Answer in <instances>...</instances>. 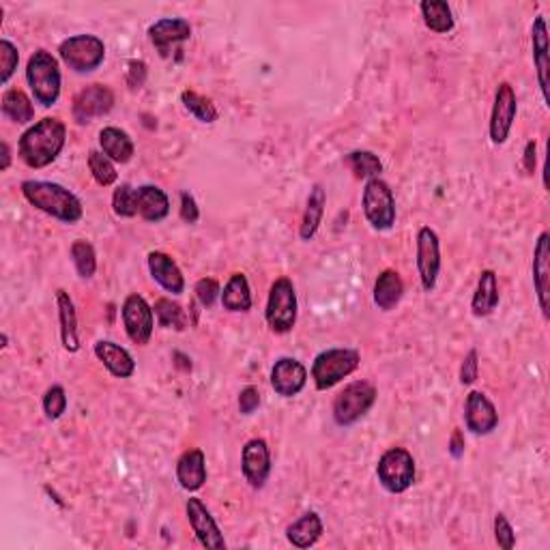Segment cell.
Segmentation results:
<instances>
[{"mask_svg":"<svg viewBox=\"0 0 550 550\" xmlns=\"http://www.w3.org/2000/svg\"><path fill=\"white\" fill-rule=\"evenodd\" d=\"M362 355L355 349H327L314 357L312 381L319 392H327L360 368Z\"/></svg>","mask_w":550,"mask_h":550,"instance_id":"4","label":"cell"},{"mask_svg":"<svg viewBox=\"0 0 550 550\" xmlns=\"http://www.w3.org/2000/svg\"><path fill=\"white\" fill-rule=\"evenodd\" d=\"M196 299L202 303L205 308H211L215 301H218V297L222 295V289H219V282L215 278H202L196 282Z\"/></svg>","mask_w":550,"mask_h":550,"instance_id":"43","label":"cell"},{"mask_svg":"<svg viewBox=\"0 0 550 550\" xmlns=\"http://www.w3.org/2000/svg\"><path fill=\"white\" fill-rule=\"evenodd\" d=\"M325 205H327L325 189H322V185H314V188L310 189L306 211H303L301 226H299V237H301L303 241H312L316 237V232L321 229L322 215H325Z\"/></svg>","mask_w":550,"mask_h":550,"instance_id":"30","label":"cell"},{"mask_svg":"<svg viewBox=\"0 0 550 550\" xmlns=\"http://www.w3.org/2000/svg\"><path fill=\"white\" fill-rule=\"evenodd\" d=\"M26 82L31 87L33 97L44 107H52L61 97V67L58 61L47 50H37L28 58Z\"/></svg>","mask_w":550,"mask_h":550,"instance_id":"3","label":"cell"},{"mask_svg":"<svg viewBox=\"0 0 550 550\" xmlns=\"http://www.w3.org/2000/svg\"><path fill=\"white\" fill-rule=\"evenodd\" d=\"M222 308L229 312H250L252 310V290H250L248 275L232 273L226 282L222 295H219Z\"/></svg>","mask_w":550,"mask_h":550,"instance_id":"29","label":"cell"},{"mask_svg":"<svg viewBox=\"0 0 550 550\" xmlns=\"http://www.w3.org/2000/svg\"><path fill=\"white\" fill-rule=\"evenodd\" d=\"M147 80V65L142 61H131L129 63V76H127V82L131 88H140L142 85H145Z\"/></svg>","mask_w":550,"mask_h":550,"instance_id":"47","label":"cell"},{"mask_svg":"<svg viewBox=\"0 0 550 550\" xmlns=\"http://www.w3.org/2000/svg\"><path fill=\"white\" fill-rule=\"evenodd\" d=\"M381 486L392 494H402L415 484V458L404 447H390L376 464Z\"/></svg>","mask_w":550,"mask_h":550,"instance_id":"7","label":"cell"},{"mask_svg":"<svg viewBox=\"0 0 550 550\" xmlns=\"http://www.w3.org/2000/svg\"><path fill=\"white\" fill-rule=\"evenodd\" d=\"M241 471L245 482L254 490L265 486L271 475V452L265 439H250L241 452Z\"/></svg>","mask_w":550,"mask_h":550,"instance_id":"15","label":"cell"},{"mask_svg":"<svg viewBox=\"0 0 550 550\" xmlns=\"http://www.w3.org/2000/svg\"><path fill=\"white\" fill-rule=\"evenodd\" d=\"M322 531H325V527H322V520L319 514L308 512V514H303V516H299L295 523L289 525V529H286V537H289V542L292 544V546L310 548L321 540Z\"/></svg>","mask_w":550,"mask_h":550,"instance_id":"31","label":"cell"},{"mask_svg":"<svg viewBox=\"0 0 550 550\" xmlns=\"http://www.w3.org/2000/svg\"><path fill=\"white\" fill-rule=\"evenodd\" d=\"M67 142V125L56 117H46L31 125L17 142V155L28 168L41 170L56 161Z\"/></svg>","mask_w":550,"mask_h":550,"instance_id":"1","label":"cell"},{"mask_svg":"<svg viewBox=\"0 0 550 550\" xmlns=\"http://www.w3.org/2000/svg\"><path fill=\"white\" fill-rule=\"evenodd\" d=\"M441 271V241L436 230L422 226L417 232V273H420L422 289L433 292L439 282Z\"/></svg>","mask_w":550,"mask_h":550,"instance_id":"12","label":"cell"},{"mask_svg":"<svg viewBox=\"0 0 550 550\" xmlns=\"http://www.w3.org/2000/svg\"><path fill=\"white\" fill-rule=\"evenodd\" d=\"M501 301V292H499V280L497 273L493 269H484L480 273V280H477L474 299H471V312L477 319H486L497 310Z\"/></svg>","mask_w":550,"mask_h":550,"instance_id":"22","label":"cell"},{"mask_svg":"<svg viewBox=\"0 0 550 550\" xmlns=\"http://www.w3.org/2000/svg\"><path fill=\"white\" fill-rule=\"evenodd\" d=\"M71 260H74V267L77 275L82 280H91L95 271H97V254H95V248L87 239H77V241L71 243Z\"/></svg>","mask_w":550,"mask_h":550,"instance_id":"34","label":"cell"},{"mask_svg":"<svg viewBox=\"0 0 550 550\" xmlns=\"http://www.w3.org/2000/svg\"><path fill=\"white\" fill-rule=\"evenodd\" d=\"M178 215L185 224H196L200 219V209L196 205V199L189 191H181V207H178Z\"/></svg>","mask_w":550,"mask_h":550,"instance_id":"46","label":"cell"},{"mask_svg":"<svg viewBox=\"0 0 550 550\" xmlns=\"http://www.w3.org/2000/svg\"><path fill=\"white\" fill-rule=\"evenodd\" d=\"M308 382V370L295 357H282L271 368V387L278 396L295 398Z\"/></svg>","mask_w":550,"mask_h":550,"instance_id":"17","label":"cell"},{"mask_svg":"<svg viewBox=\"0 0 550 550\" xmlns=\"http://www.w3.org/2000/svg\"><path fill=\"white\" fill-rule=\"evenodd\" d=\"M297 292L289 278H278L269 289L265 319L273 333L284 336L295 329L297 322Z\"/></svg>","mask_w":550,"mask_h":550,"instance_id":"5","label":"cell"},{"mask_svg":"<svg viewBox=\"0 0 550 550\" xmlns=\"http://www.w3.org/2000/svg\"><path fill=\"white\" fill-rule=\"evenodd\" d=\"M61 61L76 74H91L106 58V44L97 35H74L58 46Z\"/></svg>","mask_w":550,"mask_h":550,"instance_id":"8","label":"cell"},{"mask_svg":"<svg viewBox=\"0 0 550 550\" xmlns=\"http://www.w3.org/2000/svg\"><path fill=\"white\" fill-rule=\"evenodd\" d=\"M537 145L535 140H529L527 147H525V153H523V168L527 175H534L535 172V164H537Z\"/></svg>","mask_w":550,"mask_h":550,"instance_id":"48","label":"cell"},{"mask_svg":"<svg viewBox=\"0 0 550 550\" xmlns=\"http://www.w3.org/2000/svg\"><path fill=\"white\" fill-rule=\"evenodd\" d=\"M125 333L131 342L138 346H147L151 342L153 329H155V312L148 306V301L142 295H129L123 301L121 308Z\"/></svg>","mask_w":550,"mask_h":550,"instance_id":"11","label":"cell"},{"mask_svg":"<svg viewBox=\"0 0 550 550\" xmlns=\"http://www.w3.org/2000/svg\"><path fill=\"white\" fill-rule=\"evenodd\" d=\"M3 115L17 125H28L35 118V107L20 88H7L3 95Z\"/></svg>","mask_w":550,"mask_h":550,"instance_id":"33","label":"cell"},{"mask_svg":"<svg viewBox=\"0 0 550 550\" xmlns=\"http://www.w3.org/2000/svg\"><path fill=\"white\" fill-rule=\"evenodd\" d=\"M477 376H480V355H477L475 349H471L463 360V366H460V382L463 385H474Z\"/></svg>","mask_w":550,"mask_h":550,"instance_id":"44","label":"cell"},{"mask_svg":"<svg viewBox=\"0 0 550 550\" xmlns=\"http://www.w3.org/2000/svg\"><path fill=\"white\" fill-rule=\"evenodd\" d=\"M177 482L188 493H199L207 482V458L205 452L194 447L181 453L177 460Z\"/></svg>","mask_w":550,"mask_h":550,"instance_id":"20","label":"cell"},{"mask_svg":"<svg viewBox=\"0 0 550 550\" xmlns=\"http://www.w3.org/2000/svg\"><path fill=\"white\" fill-rule=\"evenodd\" d=\"M153 312L158 316L159 327L177 329V331H183L188 327V316L178 303H172V299H158Z\"/></svg>","mask_w":550,"mask_h":550,"instance_id":"37","label":"cell"},{"mask_svg":"<svg viewBox=\"0 0 550 550\" xmlns=\"http://www.w3.org/2000/svg\"><path fill=\"white\" fill-rule=\"evenodd\" d=\"M93 351L97 355V360L104 363L107 372L117 376V379H131L136 374L134 357L123 346L110 342V340H99V342H95Z\"/></svg>","mask_w":550,"mask_h":550,"instance_id":"21","label":"cell"},{"mask_svg":"<svg viewBox=\"0 0 550 550\" xmlns=\"http://www.w3.org/2000/svg\"><path fill=\"white\" fill-rule=\"evenodd\" d=\"M191 37V24L183 17H164L148 26V39L159 52H166L170 46L181 44Z\"/></svg>","mask_w":550,"mask_h":550,"instance_id":"23","label":"cell"},{"mask_svg":"<svg viewBox=\"0 0 550 550\" xmlns=\"http://www.w3.org/2000/svg\"><path fill=\"white\" fill-rule=\"evenodd\" d=\"M363 215L374 230H390L396 224V196L382 178H368L362 196Z\"/></svg>","mask_w":550,"mask_h":550,"instance_id":"9","label":"cell"},{"mask_svg":"<svg viewBox=\"0 0 550 550\" xmlns=\"http://www.w3.org/2000/svg\"><path fill=\"white\" fill-rule=\"evenodd\" d=\"M259 406H260L259 387L254 385L243 387L241 393H239V411H241V415H252Z\"/></svg>","mask_w":550,"mask_h":550,"instance_id":"45","label":"cell"},{"mask_svg":"<svg viewBox=\"0 0 550 550\" xmlns=\"http://www.w3.org/2000/svg\"><path fill=\"white\" fill-rule=\"evenodd\" d=\"M531 44H534V63L537 69V85H540L544 104H548V28L544 15H537L531 26Z\"/></svg>","mask_w":550,"mask_h":550,"instance_id":"25","label":"cell"},{"mask_svg":"<svg viewBox=\"0 0 550 550\" xmlns=\"http://www.w3.org/2000/svg\"><path fill=\"white\" fill-rule=\"evenodd\" d=\"M136 200H138V215L145 222L158 224L161 219L168 218L170 213V200L166 196L164 189H159L158 185H140L136 188Z\"/></svg>","mask_w":550,"mask_h":550,"instance_id":"24","label":"cell"},{"mask_svg":"<svg viewBox=\"0 0 550 550\" xmlns=\"http://www.w3.org/2000/svg\"><path fill=\"white\" fill-rule=\"evenodd\" d=\"M402 295H404V282L402 278H400V273L396 269H385L374 282V290H372L374 303L379 306V310H382V312H392V310L402 301Z\"/></svg>","mask_w":550,"mask_h":550,"instance_id":"26","label":"cell"},{"mask_svg":"<svg viewBox=\"0 0 550 550\" xmlns=\"http://www.w3.org/2000/svg\"><path fill=\"white\" fill-rule=\"evenodd\" d=\"M464 423L475 436H486L499 426L497 406L493 404L486 393L471 392L464 402Z\"/></svg>","mask_w":550,"mask_h":550,"instance_id":"16","label":"cell"},{"mask_svg":"<svg viewBox=\"0 0 550 550\" xmlns=\"http://www.w3.org/2000/svg\"><path fill=\"white\" fill-rule=\"evenodd\" d=\"M344 161L355 178H376L382 172V161L372 151H352Z\"/></svg>","mask_w":550,"mask_h":550,"instance_id":"35","label":"cell"},{"mask_svg":"<svg viewBox=\"0 0 550 550\" xmlns=\"http://www.w3.org/2000/svg\"><path fill=\"white\" fill-rule=\"evenodd\" d=\"M9 166H11V148L7 142H3V166H0V168L9 170Z\"/></svg>","mask_w":550,"mask_h":550,"instance_id":"50","label":"cell"},{"mask_svg":"<svg viewBox=\"0 0 550 550\" xmlns=\"http://www.w3.org/2000/svg\"><path fill=\"white\" fill-rule=\"evenodd\" d=\"M147 262H148V271H151V278L161 286V289L170 292V295H183L185 292L183 271L178 269V265L170 254L151 252L147 256Z\"/></svg>","mask_w":550,"mask_h":550,"instance_id":"19","label":"cell"},{"mask_svg":"<svg viewBox=\"0 0 550 550\" xmlns=\"http://www.w3.org/2000/svg\"><path fill=\"white\" fill-rule=\"evenodd\" d=\"M115 107V93L106 85H88L82 88L71 104V115L80 125L91 123L93 118L106 117Z\"/></svg>","mask_w":550,"mask_h":550,"instance_id":"13","label":"cell"},{"mask_svg":"<svg viewBox=\"0 0 550 550\" xmlns=\"http://www.w3.org/2000/svg\"><path fill=\"white\" fill-rule=\"evenodd\" d=\"M376 402V387L368 381H355L349 382L342 392L338 393L333 400V422L338 426L349 428L352 423H357L362 417L368 415V411L372 409Z\"/></svg>","mask_w":550,"mask_h":550,"instance_id":"6","label":"cell"},{"mask_svg":"<svg viewBox=\"0 0 550 550\" xmlns=\"http://www.w3.org/2000/svg\"><path fill=\"white\" fill-rule=\"evenodd\" d=\"M22 196L37 211L50 215L54 219H61L65 224L80 222L82 215H85V207H82L80 199L61 183L24 181Z\"/></svg>","mask_w":550,"mask_h":550,"instance_id":"2","label":"cell"},{"mask_svg":"<svg viewBox=\"0 0 550 550\" xmlns=\"http://www.w3.org/2000/svg\"><path fill=\"white\" fill-rule=\"evenodd\" d=\"M56 306H58V322H61L63 349L67 352H77L80 351V338H77V314L67 290L63 289L56 290Z\"/></svg>","mask_w":550,"mask_h":550,"instance_id":"27","label":"cell"},{"mask_svg":"<svg viewBox=\"0 0 550 550\" xmlns=\"http://www.w3.org/2000/svg\"><path fill=\"white\" fill-rule=\"evenodd\" d=\"M7 342H9V338H7V333H3V349H5V346H7Z\"/></svg>","mask_w":550,"mask_h":550,"instance_id":"51","label":"cell"},{"mask_svg":"<svg viewBox=\"0 0 550 550\" xmlns=\"http://www.w3.org/2000/svg\"><path fill=\"white\" fill-rule=\"evenodd\" d=\"M67 411V393L61 385H52L50 390L44 393V412L50 422L61 420L63 412Z\"/></svg>","mask_w":550,"mask_h":550,"instance_id":"40","label":"cell"},{"mask_svg":"<svg viewBox=\"0 0 550 550\" xmlns=\"http://www.w3.org/2000/svg\"><path fill=\"white\" fill-rule=\"evenodd\" d=\"M181 101L185 106V110L189 112V115H194L196 118H199L200 123H215L218 121L219 112L218 107H215V104L209 97H205V95L196 93V91H183L181 93Z\"/></svg>","mask_w":550,"mask_h":550,"instance_id":"36","label":"cell"},{"mask_svg":"<svg viewBox=\"0 0 550 550\" xmlns=\"http://www.w3.org/2000/svg\"><path fill=\"white\" fill-rule=\"evenodd\" d=\"M534 289L544 319H548V297H550V235L542 232L534 248Z\"/></svg>","mask_w":550,"mask_h":550,"instance_id":"18","label":"cell"},{"mask_svg":"<svg viewBox=\"0 0 550 550\" xmlns=\"http://www.w3.org/2000/svg\"><path fill=\"white\" fill-rule=\"evenodd\" d=\"M185 514H188V523L194 535L199 537V542L209 550H224L226 540L222 535V529L215 523L213 514L207 510V505L202 504L199 497H189L185 504Z\"/></svg>","mask_w":550,"mask_h":550,"instance_id":"14","label":"cell"},{"mask_svg":"<svg viewBox=\"0 0 550 550\" xmlns=\"http://www.w3.org/2000/svg\"><path fill=\"white\" fill-rule=\"evenodd\" d=\"M0 63H3V71H0V82L3 85H7L11 80V76L15 74L17 63H20V52H17V47L11 44L9 39L0 41Z\"/></svg>","mask_w":550,"mask_h":550,"instance_id":"41","label":"cell"},{"mask_svg":"<svg viewBox=\"0 0 550 550\" xmlns=\"http://www.w3.org/2000/svg\"><path fill=\"white\" fill-rule=\"evenodd\" d=\"M112 211L118 218H136L138 215V200H136V188L123 183L121 188L115 189L112 194Z\"/></svg>","mask_w":550,"mask_h":550,"instance_id":"39","label":"cell"},{"mask_svg":"<svg viewBox=\"0 0 550 550\" xmlns=\"http://www.w3.org/2000/svg\"><path fill=\"white\" fill-rule=\"evenodd\" d=\"M494 542H497V546L504 550H512L516 546V534H514V527L510 525V520L505 518V514L501 512L494 516Z\"/></svg>","mask_w":550,"mask_h":550,"instance_id":"42","label":"cell"},{"mask_svg":"<svg viewBox=\"0 0 550 550\" xmlns=\"http://www.w3.org/2000/svg\"><path fill=\"white\" fill-rule=\"evenodd\" d=\"M423 24L436 35H447L453 31V14L452 7L443 0H423L420 5Z\"/></svg>","mask_w":550,"mask_h":550,"instance_id":"32","label":"cell"},{"mask_svg":"<svg viewBox=\"0 0 550 550\" xmlns=\"http://www.w3.org/2000/svg\"><path fill=\"white\" fill-rule=\"evenodd\" d=\"M450 453L453 458H463L464 453V436L460 430H453L452 439H450Z\"/></svg>","mask_w":550,"mask_h":550,"instance_id":"49","label":"cell"},{"mask_svg":"<svg viewBox=\"0 0 550 550\" xmlns=\"http://www.w3.org/2000/svg\"><path fill=\"white\" fill-rule=\"evenodd\" d=\"M518 112V99H516V91L510 82H501L494 91V104L493 110H490V142L493 145H505L507 138H510L514 118H516Z\"/></svg>","mask_w":550,"mask_h":550,"instance_id":"10","label":"cell"},{"mask_svg":"<svg viewBox=\"0 0 550 550\" xmlns=\"http://www.w3.org/2000/svg\"><path fill=\"white\" fill-rule=\"evenodd\" d=\"M88 170H91L95 183L101 185V188H110V185H115L118 178L115 161L101 151L88 153Z\"/></svg>","mask_w":550,"mask_h":550,"instance_id":"38","label":"cell"},{"mask_svg":"<svg viewBox=\"0 0 550 550\" xmlns=\"http://www.w3.org/2000/svg\"><path fill=\"white\" fill-rule=\"evenodd\" d=\"M99 147L101 153L107 155L117 164H127L134 158V140H131L127 131L118 127H104L99 131Z\"/></svg>","mask_w":550,"mask_h":550,"instance_id":"28","label":"cell"}]
</instances>
